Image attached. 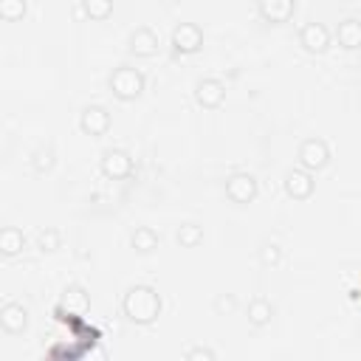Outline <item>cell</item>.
I'll list each match as a JSON object with an SVG mask.
<instances>
[{
    "label": "cell",
    "instance_id": "cell-3",
    "mask_svg": "<svg viewBox=\"0 0 361 361\" xmlns=\"http://www.w3.org/2000/svg\"><path fill=\"white\" fill-rule=\"evenodd\" d=\"M330 144L324 141V138H319V135H310V138H305L302 144H299V149H296V161H299V166H305V169H310V172H319V169H324L327 164H330Z\"/></svg>",
    "mask_w": 361,
    "mask_h": 361
},
{
    "label": "cell",
    "instance_id": "cell-12",
    "mask_svg": "<svg viewBox=\"0 0 361 361\" xmlns=\"http://www.w3.org/2000/svg\"><path fill=\"white\" fill-rule=\"evenodd\" d=\"M257 11L265 23H274V25H282V23H290L293 14H296V0H257Z\"/></svg>",
    "mask_w": 361,
    "mask_h": 361
},
{
    "label": "cell",
    "instance_id": "cell-13",
    "mask_svg": "<svg viewBox=\"0 0 361 361\" xmlns=\"http://www.w3.org/2000/svg\"><path fill=\"white\" fill-rule=\"evenodd\" d=\"M0 327L8 336H17L28 327V307L23 302H6L0 307Z\"/></svg>",
    "mask_w": 361,
    "mask_h": 361
},
{
    "label": "cell",
    "instance_id": "cell-4",
    "mask_svg": "<svg viewBox=\"0 0 361 361\" xmlns=\"http://www.w3.org/2000/svg\"><path fill=\"white\" fill-rule=\"evenodd\" d=\"M99 169L110 180H124V178L133 175V155L127 149H121V147H107V149H102Z\"/></svg>",
    "mask_w": 361,
    "mask_h": 361
},
{
    "label": "cell",
    "instance_id": "cell-11",
    "mask_svg": "<svg viewBox=\"0 0 361 361\" xmlns=\"http://www.w3.org/2000/svg\"><path fill=\"white\" fill-rule=\"evenodd\" d=\"M299 45L307 54H324L330 48V28L319 20H310L299 28Z\"/></svg>",
    "mask_w": 361,
    "mask_h": 361
},
{
    "label": "cell",
    "instance_id": "cell-19",
    "mask_svg": "<svg viewBox=\"0 0 361 361\" xmlns=\"http://www.w3.org/2000/svg\"><path fill=\"white\" fill-rule=\"evenodd\" d=\"M175 240L180 248H197L203 243V226L195 223V220H186L175 228Z\"/></svg>",
    "mask_w": 361,
    "mask_h": 361
},
{
    "label": "cell",
    "instance_id": "cell-15",
    "mask_svg": "<svg viewBox=\"0 0 361 361\" xmlns=\"http://www.w3.org/2000/svg\"><path fill=\"white\" fill-rule=\"evenodd\" d=\"M59 307L68 310V313H73V316H85L90 310V296H87V290L82 285H68L65 293H62Z\"/></svg>",
    "mask_w": 361,
    "mask_h": 361
},
{
    "label": "cell",
    "instance_id": "cell-24",
    "mask_svg": "<svg viewBox=\"0 0 361 361\" xmlns=\"http://www.w3.org/2000/svg\"><path fill=\"white\" fill-rule=\"evenodd\" d=\"M28 14V0H0V17L6 23H17Z\"/></svg>",
    "mask_w": 361,
    "mask_h": 361
},
{
    "label": "cell",
    "instance_id": "cell-21",
    "mask_svg": "<svg viewBox=\"0 0 361 361\" xmlns=\"http://www.w3.org/2000/svg\"><path fill=\"white\" fill-rule=\"evenodd\" d=\"M59 245H62V234H59V228H54V226L37 228V234H34V248H37V251L51 254V251H56Z\"/></svg>",
    "mask_w": 361,
    "mask_h": 361
},
{
    "label": "cell",
    "instance_id": "cell-26",
    "mask_svg": "<svg viewBox=\"0 0 361 361\" xmlns=\"http://www.w3.org/2000/svg\"><path fill=\"white\" fill-rule=\"evenodd\" d=\"M183 358H186V361H214V358H217V353H214L212 347L197 344V347H189V350L183 353Z\"/></svg>",
    "mask_w": 361,
    "mask_h": 361
},
{
    "label": "cell",
    "instance_id": "cell-20",
    "mask_svg": "<svg viewBox=\"0 0 361 361\" xmlns=\"http://www.w3.org/2000/svg\"><path fill=\"white\" fill-rule=\"evenodd\" d=\"M56 166V149H54V144H39L34 152H31V169L37 172V175H45V172H51Z\"/></svg>",
    "mask_w": 361,
    "mask_h": 361
},
{
    "label": "cell",
    "instance_id": "cell-2",
    "mask_svg": "<svg viewBox=\"0 0 361 361\" xmlns=\"http://www.w3.org/2000/svg\"><path fill=\"white\" fill-rule=\"evenodd\" d=\"M144 85H147L144 73H141L138 68H133V65H116V68L110 71V76H107L110 93H113L116 99H121V102L138 99V96L144 93Z\"/></svg>",
    "mask_w": 361,
    "mask_h": 361
},
{
    "label": "cell",
    "instance_id": "cell-28",
    "mask_svg": "<svg viewBox=\"0 0 361 361\" xmlns=\"http://www.w3.org/2000/svg\"><path fill=\"white\" fill-rule=\"evenodd\" d=\"M358 338H361V333H358Z\"/></svg>",
    "mask_w": 361,
    "mask_h": 361
},
{
    "label": "cell",
    "instance_id": "cell-14",
    "mask_svg": "<svg viewBox=\"0 0 361 361\" xmlns=\"http://www.w3.org/2000/svg\"><path fill=\"white\" fill-rule=\"evenodd\" d=\"M333 37H336V42H338L341 48H347V51L361 48V20H358V17H344V20H338Z\"/></svg>",
    "mask_w": 361,
    "mask_h": 361
},
{
    "label": "cell",
    "instance_id": "cell-18",
    "mask_svg": "<svg viewBox=\"0 0 361 361\" xmlns=\"http://www.w3.org/2000/svg\"><path fill=\"white\" fill-rule=\"evenodd\" d=\"M23 248H25V234H23V228H17V226H3V228H0V254H3V257H17V254H23Z\"/></svg>",
    "mask_w": 361,
    "mask_h": 361
},
{
    "label": "cell",
    "instance_id": "cell-16",
    "mask_svg": "<svg viewBox=\"0 0 361 361\" xmlns=\"http://www.w3.org/2000/svg\"><path fill=\"white\" fill-rule=\"evenodd\" d=\"M274 313H276V307H274V302L265 299V296H254V299L248 302V307H245V319H248L251 327H265V324H271Z\"/></svg>",
    "mask_w": 361,
    "mask_h": 361
},
{
    "label": "cell",
    "instance_id": "cell-22",
    "mask_svg": "<svg viewBox=\"0 0 361 361\" xmlns=\"http://www.w3.org/2000/svg\"><path fill=\"white\" fill-rule=\"evenodd\" d=\"M257 259H259V265H265V268H276V265L282 262V245H279L276 240H262V243L257 245Z\"/></svg>",
    "mask_w": 361,
    "mask_h": 361
},
{
    "label": "cell",
    "instance_id": "cell-7",
    "mask_svg": "<svg viewBox=\"0 0 361 361\" xmlns=\"http://www.w3.org/2000/svg\"><path fill=\"white\" fill-rule=\"evenodd\" d=\"M195 102L206 110H217L226 102V82L217 76H200L195 82Z\"/></svg>",
    "mask_w": 361,
    "mask_h": 361
},
{
    "label": "cell",
    "instance_id": "cell-27",
    "mask_svg": "<svg viewBox=\"0 0 361 361\" xmlns=\"http://www.w3.org/2000/svg\"><path fill=\"white\" fill-rule=\"evenodd\" d=\"M164 3H178V0H164Z\"/></svg>",
    "mask_w": 361,
    "mask_h": 361
},
{
    "label": "cell",
    "instance_id": "cell-17",
    "mask_svg": "<svg viewBox=\"0 0 361 361\" xmlns=\"http://www.w3.org/2000/svg\"><path fill=\"white\" fill-rule=\"evenodd\" d=\"M130 245H133L138 254H152V251L161 245V234H158L152 226H135L133 234H130Z\"/></svg>",
    "mask_w": 361,
    "mask_h": 361
},
{
    "label": "cell",
    "instance_id": "cell-25",
    "mask_svg": "<svg viewBox=\"0 0 361 361\" xmlns=\"http://www.w3.org/2000/svg\"><path fill=\"white\" fill-rule=\"evenodd\" d=\"M212 310H214L217 316H231V313L237 310V296H234V293H217V296L212 299Z\"/></svg>",
    "mask_w": 361,
    "mask_h": 361
},
{
    "label": "cell",
    "instance_id": "cell-1",
    "mask_svg": "<svg viewBox=\"0 0 361 361\" xmlns=\"http://www.w3.org/2000/svg\"><path fill=\"white\" fill-rule=\"evenodd\" d=\"M161 310H164V299H161V293L152 285L135 282L121 296V313L133 324H141V327L155 324L158 316H161Z\"/></svg>",
    "mask_w": 361,
    "mask_h": 361
},
{
    "label": "cell",
    "instance_id": "cell-6",
    "mask_svg": "<svg viewBox=\"0 0 361 361\" xmlns=\"http://www.w3.org/2000/svg\"><path fill=\"white\" fill-rule=\"evenodd\" d=\"M257 192H259V186H257V178L251 172H231L226 178V197L231 203L245 206V203H251L257 197Z\"/></svg>",
    "mask_w": 361,
    "mask_h": 361
},
{
    "label": "cell",
    "instance_id": "cell-23",
    "mask_svg": "<svg viewBox=\"0 0 361 361\" xmlns=\"http://www.w3.org/2000/svg\"><path fill=\"white\" fill-rule=\"evenodd\" d=\"M79 8L90 20H107L113 14V0H79Z\"/></svg>",
    "mask_w": 361,
    "mask_h": 361
},
{
    "label": "cell",
    "instance_id": "cell-9",
    "mask_svg": "<svg viewBox=\"0 0 361 361\" xmlns=\"http://www.w3.org/2000/svg\"><path fill=\"white\" fill-rule=\"evenodd\" d=\"M282 186H285V195L293 197V200H307L316 189V180H313V172L305 169V166H290L282 178Z\"/></svg>",
    "mask_w": 361,
    "mask_h": 361
},
{
    "label": "cell",
    "instance_id": "cell-5",
    "mask_svg": "<svg viewBox=\"0 0 361 361\" xmlns=\"http://www.w3.org/2000/svg\"><path fill=\"white\" fill-rule=\"evenodd\" d=\"M169 42L175 54H197L203 48V28L197 23H178L172 28Z\"/></svg>",
    "mask_w": 361,
    "mask_h": 361
},
{
    "label": "cell",
    "instance_id": "cell-10",
    "mask_svg": "<svg viewBox=\"0 0 361 361\" xmlns=\"http://www.w3.org/2000/svg\"><path fill=\"white\" fill-rule=\"evenodd\" d=\"M158 48H161V39H158V34H155L149 25H138V28H133L130 37H127V51H130L133 56H138V59L155 56Z\"/></svg>",
    "mask_w": 361,
    "mask_h": 361
},
{
    "label": "cell",
    "instance_id": "cell-8",
    "mask_svg": "<svg viewBox=\"0 0 361 361\" xmlns=\"http://www.w3.org/2000/svg\"><path fill=\"white\" fill-rule=\"evenodd\" d=\"M110 124H113V118H110V110L104 104H85L79 113V127L85 135L102 138L110 130Z\"/></svg>",
    "mask_w": 361,
    "mask_h": 361
}]
</instances>
